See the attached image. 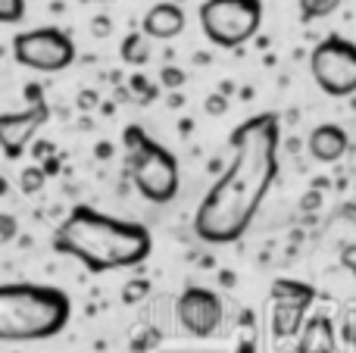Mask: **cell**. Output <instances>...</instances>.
Listing matches in <instances>:
<instances>
[{"label": "cell", "instance_id": "6da1fadb", "mask_svg": "<svg viewBox=\"0 0 356 353\" xmlns=\"http://www.w3.org/2000/svg\"><path fill=\"white\" fill-rule=\"evenodd\" d=\"M282 122L275 113H257L232 135V160L203 194L194 213V235L207 244H234L257 219L278 179Z\"/></svg>", "mask_w": 356, "mask_h": 353}, {"label": "cell", "instance_id": "7a4b0ae2", "mask_svg": "<svg viewBox=\"0 0 356 353\" xmlns=\"http://www.w3.org/2000/svg\"><path fill=\"white\" fill-rule=\"evenodd\" d=\"M60 256L81 263L88 272L104 275L119 269H135L154 250V238L141 222L116 219L94 206H72L50 238Z\"/></svg>", "mask_w": 356, "mask_h": 353}, {"label": "cell", "instance_id": "3957f363", "mask_svg": "<svg viewBox=\"0 0 356 353\" xmlns=\"http://www.w3.org/2000/svg\"><path fill=\"white\" fill-rule=\"evenodd\" d=\"M72 319V300L54 285H0V341H47Z\"/></svg>", "mask_w": 356, "mask_h": 353}, {"label": "cell", "instance_id": "277c9868", "mask_svg": "<svg viewBox=\"0 0 356 353\" xmlns=\"http://www.w3.org/2000/svg\"><path fill=\"white\" fill-rule=\"evenodd\" d=\"M263 0H203L200 28L216 47H244L263 28Z\"/></svg>", "mask_w": 356, "mask_h": 353}, {"label": "cell", "instance_id": "5b68a950", "mask_svg": "<svg viewBox=\"0 0 356 353\" xmlns=\"http://www.w3.org/2000/svg\"><path fill=\"white\" fill-rule=\"evenodd\" d=\"M131 156V181H135L138 194L147 204H172L178 197V160L169 147L156 144L154 138H144L135 150H129Z\"/></svg>", "mask_w": 356, "mask_h": 353}, {"label": "cell", "instance_id": "8992f818", "mask_svg": "<svg viewBox=\"0 0 356 353\" xmlns=\"http://www.w3.org/2000/svg\"><path fill=\"white\" fill-rule=\"evenodd\" d=\"M13 60L31 72H63L75 63V41L56 25L19 31L13 38Z\"/></svg>", "mask_w": 356, "mask_h": 353}, {"label": "cell", "instance_id": "52a82bcc", "mask_svg": "<svg viewBox=\"0 0 356 353\" xmlns=\"http://www.w3.org/2000/svg\"><path fill=\"white\" fill-rule=\"evenodd\" d=\"M313 81L328 97H353L356 94V44L341 35H328L309 54Z\"/></svg>", "mask_w": 356, "mask_h": 353}, {"label": "cell", "instance_id": "ba28073f", "mask_svg": "<svg viewBox=\"0 0 356 353\" xmlns=\"http://www.w3.org/2000/svg\"><path fill=\"white\" fill-rule=\"evenodd\" d=\"M25 94L31 97V104L19 113H3L0 116V150H3L6 160H19L25 154L31 141H35L38 129H44L50 119V106L41 97V88L29 85Z\"/></svg>", "mask_w": 356, "mask_h": 353}, {"label": "cell", "instance_id": "9c48e42d", "mask_svg": "<svg viewBox=\"0 0 356 353\" xmlns=\"http://www.w3.org/2000/svg\"><path fill=\"white\" fill-rule=\"evenodd\" d=\"M175 316H178V325L188 335L209 338L222 325L225 306H222V297L216 291H209L203 285H188L175 304Z\"/></svg>", "mask_w": 356, "mask_h": 353}, {"label": "cell", "instance_id": "30bf717a", "mask_svg": "<svg viewBox=\"0 0 356 353\" xmlns=\"http://www.w3.org/2000/svg\"><path fill=\"white\" fill-rule=\"evenodd\" d=\"M347 147H350V138H347V131L341 129V125H334V122L316 125V129L309 131V138H307L309 156L319 160V163H338L341 156L347 154Z\"/></svg>", "mask_w": 356, "mask_h": 353}, {"label": "cell", "instance_id": "8fae6325", "mask_svg": "<svg viewBox=\"0 0 356 353\" xmlns=\"http://www.w3.org/2000/svg\"><path fill=\"white\" fill-rule=\"evenodd\" d=\"M141 31L154 41H172L184 31V10L178 3H154L144 16Z\"/></svg>", "mask_w": 356, "mask_h": 353}, {"label": "cell", "instance_id": "7c38bea8", "mask_svg": "<svg viewBox=\"0 0 356 353\" xmlns=\"http://www.w3.org/2000/svg\"><path fill=\"white\" fill-rule=\"evenodd\" d=\"M300 341H297V353H334V325L328 316H313V319H303L300 325Z\"/></svg>", "mask_w": 356, "mask_h": 353}, {"label": "cell", "instance_id": "4fadbf2b", "mask_svg": "<svg viewBox=\"0 0 356 353\" xmlns=\"http://www.w3.org/2000/svg\"><path fill=\"white\" fill-rule=\"evenodd\" d=\"M269 297L278 300V304H294V306L309 310L316 300V288L307 285V281H297V279H275L272 281Z\"/></svg>", "mask_w": 356, "mask_h": 353}, {"label": "cell", "instance_id": "5bb4252c", "mask_svg": "<svg viewBox=\"0 0 356 353\" xmlns=\"http://www.w3.org/2000/svg\"><path fill=\"white\" fill-rule=\"evenodd\" d=\"M303 319H307L303 306L272 300V331H275V338H294L297 331H300Z\"/></svg>", "mask_w": 356, "mask_h": 353}, {"label": "cell", "instance_id": "9a60e30c", "mask_svg": "<svg viewBox=\"0 0 356 353\" xmlns=\"http://www.w3.org/2000/svg\"><path fill=\"white\" fill-rule=\"evenodd\" d=\"M119 54H122V60L129 66H144L150 60V38L144 31H131V35H125Z\"/></svg>", "mask_w": 356, "mask_h": 353}, {"label": "cell", "instance_id": "2e32d148", "mask_svg": "<svg viewBox=\"0 0 356 353\" xmlns=\"http://www.w3.org/2000/svg\"><path fill=\"white\" fill-rule=\"evenodd\" d=\"M344 0H300V19L303 22H316V19H328Z\"/></svg>", "mask_w": 356, "mask_h": 353}, {"label": "cell", "instance_id": "e0dca14e", "mask_svg": "<svg viewBox=\"0 0 356 353\" xmlns=\"http://www.w3.org/2000/svg\"><path fill=\"white\" fill-rule=\"evenodd\" d=\"M129 88H131V94L138 97V104H141V106L154 104L156 94H160V85H154V81H150L147 75H141V72L131 75V79H129Z\"/></svg>", "mask_w": 356, "mask_h": 353}, {"label": "cell", "instance_id": "ac0fdd59", "mask_svg": "<svg viewBox=\"0 0 356 353\" xmlns=\"http://www.w3.org/2000/svg\"><path fill=\"white\" fill-rule=\"evenodd\" d=\"M150 279H129L125 281V288H122V304L125 306H135V304H141L144 297L150 294Z\"/></svg>", "mask_w": 356, "mask_h": 353}, {"label": "cell", "instance_id": "d6986e66", "mask_svg": "<svg viewBox=\"0 0 356 353\" xmlns=\"http://www.w3.org/2000/svg\"><path fill=\"white\" fill-rule=\"evenodd\" d=\"M44 181H47V172H44L41 166H29L19 175V188H22L25 194H38L44 188Z\"/></svg>", "mask_w": 356, "mask_h": 353}, {"label": "cell", "instance_id": "ffe728a7", "mask_svg": "<svg viewBox=\"0 0 356 353\" xmlns=\"http://www.w3.org/2000/svg\"><path fill=\"white\" fill-rule=\"evenodd\" d=\"M25 16V0H0V25H16Z\"/></svg>", "mask_w": 356, "mask_h": 353}, {"label": "cell", "instance_id": "44dd1931", "mask_svg": "<svg viewBox=\"0 0 356 353\" xmlns=\"http://www.w3.org/2000/svg\"><path fill=\"white\" fill-rule=\"evenodd\" d=\"M184 81H188V72H184V69H178V66H163L160 69V85L169 88V91H178Z\"/></svg>", "mask_w": 356, "mask_h": 353}, {"label": "cell", "instance_id": "7402d4cb", "mask_svg": "<svg viewBox=\"0 0 356 353\" xmlns=\"http://www.w3.org/2000/svg\"><path fill=\"white\" fill-rule=\"evenodd\" d=\"M147 138V131L141 129V125H125V131H122V144H125V150H135L138 144Z\"/></svg>", "mask_w": 356, "mask_h": 353}, {"label": "cell", "instance_id": "603a6c76", "mask_svg": "<svg viewBox=\"0 0 356 353\" xmlns=\"http://www.w3.org/2000/svg\"><path fill=\"white\" fill-rule=\"evenodd\" d=\"M341 266H344L350 275H356V241L341 250Z\"/></svg>", "mask_w": 356, "mask_h": 353}, {"label": "cell", "instance_id": "cb8c5ba5", "mask_svg": "<svg viewBox=\"0 0 356 353\" xmlns=\"http://www.w3.org/2000/svg\"><path fill=\"white\" fill-rule=\"evenodd\" d=\"M225 110H228V104H225V97H222V94L207 97V113H209V116H222Z\"/></svg>", "mask_w": 356, "mask_h": 353}, {"label": "cell", "instance_id": "d4e9b609", "mask_svg": "<svg viewBox=\"0 0 356 353\" xmlns=\"http://www.w3.org/2000/svg\"><path fill=\"white\" fill-rule=\"evenodd\" d=\"M110 19H106V16H97V19H94V35H97V38H106V35H110Z\"/></svg>", "mask_w": 356, "mask_h": 353}, {"label": "cell", "instance_id": "484cf974", "mask_svg": "<svg viewBox=\"0 0 356 353\" xmlns=\"http://www.w3.org/2000/svg\"><path fill=\"white\" fill-rule=\"evenodd\" d=\"M309 206H313V210L319 206V191H309L307 197H303V210H309Z\"/></svg>", "mask_w": 356, "mask_h": 353}, {"label": "cell", "instance_id": "4316f807", "mask_svg": "<svg viewBox=\"0 0 356 353\" xmlns=\"http://www.w3.org/2000/svg\"><path fill=\"white\" fill-rule=\"evenodd\" d=\"M341 216H344V219H350V222H356V204H347L344 210H341Z\"/></svg>", "mask_w": 356, "mask_h": 353}, {"label": "cell", "instance_id": "83f0119b", "mask_svg": "<svg viewBox=\"0 0 356 353\" xmlns=\"http://www.w3.org/2000/svg\"><path fill=\"white\" fill-rule=\"evenodd\" d=\"M97 156H110V144H100V147H97Z\"/></svg>", "mask_w": 356, "mask_h": 353}, {"label": "cell", "instance_id": "f1b7e54d", "mask_svg": "<svg viewBox=\"0 0 356 353\" xmlns=\"http://www.w3.org/2000/svg\"><path fill=\"white\" fill-rule=\"evenodd\" d=\"M238 353H253V344H250V341H247V344H244V347H241Z\"/></svg>", "mask_w": 356, "mask_h": 353}, {"label": "cell", "instance_id": "f546056e", "mask_svg": "<svg viewBox=\"0 0 356 353\" xmlns=\"http://www.w3.org/2000/svg\"><path fill=\"white\" fill-rule=\"evenodd\" d=\"M88 3H113V0H88Z\"/></svg>", "mask_w": 356, "mask_h": 353}]
</instances>
